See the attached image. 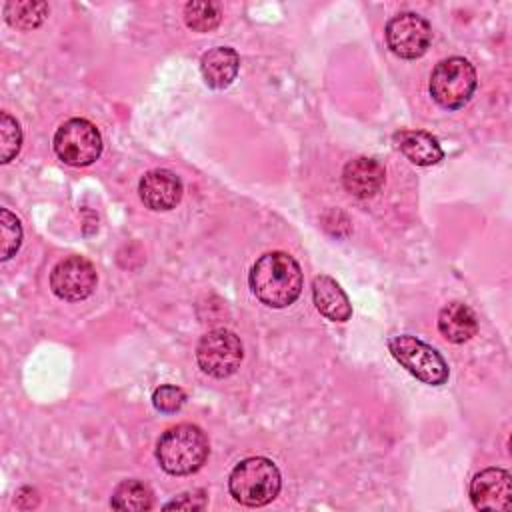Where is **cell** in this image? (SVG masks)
Returning a JSON list of instances; mask_svg holds the SVG:
<instances>
[{"mask_svg":"<svg viewBox=\"0 0 512 512\" xmlns=\"http://www.w3.org/2000/svg\"><path fill=\"white\" fill-rule=\"evenodd\" d=\"M300 264L286 252H268L260 256L248 274L254 296L270 308H286L302 292Z\"/></svg>","mask_w":512,"mask_h":512,"instance_id":"1","label":"cell"},{"mask_svg":"<svg viewBox=\"0 0 512 512\" xmlns=\"http://www.w3.org/2000/svg\"><path fill=\"white\" fill-rule=\"evenodd\" d=\"M208 452V438L194 424H178L168 428L156 444L160 468L172 476H188L200 470L208 458Z\"/></svg>","mask_w":512,"mask_h":512,"instance_id":"2","label":"cell"},{"mask_svg":"<svg viewBox=\"0 0 512 512\" xmlns=\"http://www.w3.org/2000/svg\"><path fill=\"white\" fill-rule=\"evenodd\" d=\"M228 488L236 502L258 508L270 504L278 496L282 488V476L272 460L264 456H252L234 466L228 478Z\"/></svg>","mask_w":512,"mask_h":512,"instance_id":"3","label":"cell"},{"mask_svg":"<svg viewBox=\"0 0 512 512\" xmlns=\"http://www.w3.org/2000/svg\"><path fill=\"white\" fill-rule=\"evenodd\" d=\"M428 90L436 104L446 110H458L476 90V70L462 56L446 58L432 70Z\"/></svg>","mask_w":512,"mask_h":512,"instance_id":"4","label":"cell"},{"mask_svg":"<svg viewBox=\"0 0 512 512\" xmlns=\"http://www.w3.org/2000/svg\"><path fill=\"white\" fill-rule=\"evenodd\" d=\"M388 350L394 360L404 366L414 378L430 386H442L448 380V364L442 354L430 344L410 334H398L388 340Z\"/></svg>","mask_w":512,"mask_h":512,"instance_id":"5","label":"cell"},{"mask_svg":"<svg viewBox=\"0 0 512 512\" xmlns=\"http://www.w3.org/2000/svg\"><path fill=\"white\" fill-rule=\"evenodd\" d=\"M54 152L68 166H90L102 154V136L86 118H70L54 134Z\"/></svg>","mask_w":512,"mask_h":512,"instance_id":"6","label":"cell"},{"mask_svg":"<svg viewBox=\"0 0 512 512\" xmlns=\"http://www.w3.org/2000/svg\"><path fill=\"white\" fill-rule=\"evenodd\" d=\"M244 358V348L240 338L224 328L206 332L196 346V360L202 372L212 378L232 376Z\"/></svg>","mask_w":512,"mask_h":512,"instance_id":"7","label":"cell"},{"mask_svg":"<svg viewBox=\"0 0 512 512\" xmlns=\"http://www.w3.org/2000/svg\"><path fill=\"white\" fill-rule=\"evenodd\" d=\"M384 36L392 54L404 60H416L430 48L432 26L414 12H402L388 20Z\"/></svg>","mask_w":512,"mask_h":512,"instance_id":"8","label":"cell"},{"mask_svg":"<svg viewBox=\"0 0 512 512\" xmlns=\"http://www.w3.org/2000/svg\"><path fill=\"white\" fill-rule=\"evenodd\" d=\"M96 268L84 256H68L60 260L50 272L52 292L66 302H80L96 288Z\"/></svg>","mask_w":512,"mask_h":512,"instance_id":"9","label":"cell"},{"mask_svg":"<svg viewBox=\"0 0 512 512\" xmlns=\"http://www.w3.org/2000/svg\"><path fill=\"white\" fill-rule=\"evenodd\" d=\"M470 500L476 510H510L512 478L504 468H484L470 482Z\"/></svg>","mask_w":512,"mask_h":512,"instance_id":"10","label":"cell"},{"mask_svg":"<svg viewBox=\"0 0 512 512\" xmlns=\"http://www.w3.org/2000/svg\"><path fill=\"white\" fill-rule=\"evenodd\" d=\"M182 192H184L182 180L174 172L164 168L146 172L138 184L140 200L144 202L146 208L156 212L176 208V204L182 200Z\"/></svg>","mask_w":512,"mask_h":512,"instance_id":"11","label":"cell"},{"mask_svg":"<svg viewBox=\"0 0 512 512\" xmlns=\"http://www.w3.org/2000/svg\"><path fill=\"white\" fill-rule=\"evenodd\" d=\"M386 170L374 158H354L342 170V184L356 198H372L384 186Z\"/></svg>","mask_w":512,"mask_h":512,"instance_id":"12","label":"cell"},{"mask_svg":"<svg viewBox=\"0 0 512 512\" xmlns=\"http://www.w3.org/2000/svg\"><path fill=\"white\" fill-rule=\"evenodd\" d=\"M238 68H240V56L230 46L210 48L200 58L202 78L214 90L228 88L236 80Z\"/></svg>","mask_w":512,"mask_h":512,"instance_id":"13","label":"cell"},{"mask_svg":"<svg viewBox=\"0 0 512 512\" xmlns=\"http://www.w3.org/2000/svg\"><path fill=\"white\" fill-rule=\"evenodd\" d=\"M312 298L316 310L326 316L332 322H346L352 316V304L346 296V292L340 288V284L326 276L320 274L312 280Z\"/></svg>","mask_w":512,"mask_h":512,"instance_id":"14","label":"cell"},{"mask_svg":"<svg viewBox=\"0 0 512 512\" xmlns=\"http://www.w3.org/2000/svg\"><path fill=\"white\" fill-rule=\"evenodd\" d=\"M394 144L416 166H434L444 158L440 142L424 130H400L394 134Z\"/></svg>","mask_w":512,"mask_h":512,"instance_id":"15","label":"cell"},{"mask_svg":"<svg viewBox=\"0 0 512 512\" xmlns=\"http://www.w3.org/2000/svg\"><path fill=\"white\" fill-rule=\"evenodd\" d=\"M438 330L448 342L462 344L478 332V320L470 306L462 302H450L438 314Z\"/></svg>","mask_w":512,"mask_h":512,"instance_id":"16","label":"cell"},{"mask_svg":"<svg viewBox=\"0 0 512 512\" xmlns=\"http://www.w3.org/2000/svg\"><path fill=\"white\" fill-rule=\"evenodd\" d=\"M154 504L150 488L140 480H124L116 486L110 498V506L114 510H132L144 512L150 510Z\"/></svg>","mask_w":512,"mask_h":512,"instance_id":"17","label":"cell"},{"mask_svg":"<svg viewBox=\"0 0 512 512\" xmlns=\"http://www.w3.org/2000/svg\"><path fill=\"white\" fill-rule=\"evenodd\" d=\"M48 16V4L38 0H22V2H6L4 4V18L12 28L18 30H34L38 28Z\"/></svg>","mask_w":512,"mask_h":512,"instance_id":"18","label":"cell"},{"mask_svg":"<svg viewBox=\"0 0 512 512\" xmlns=\"http://www.w3.org/2000/svg\"><path fill=\"white\" fill-rule=\"evenodd\" d=\"M220 6L206 0H194L184 6V22L194 32H210L220 24Z\"/></svg>","mask_w":512,"mask_h":512,"instance_id":"19","label":"cell"},{"mask_svg":"<svg viewBox=\"0 0 512 512\" xmlns=\"http://www.w3.org/2000/svg\"><path fill=\"white\" fill-rule=\"evenodd\" d=\"M22 146V130L14 116L8 112L0 114V162H10Z\"/></svg>","mask_w":512,"mask_h":512,"instance_id":"20","label":"cell"},{"mask_svg":"<svg viewBox=\"0 0 512 512\" xmlns=\"http://www.w3.org/2000/svg\"><path fill=\"white\" fill-rule=\"evenodd\" d=\"M0 234H2L0 258L8 260V258H12L18 252V248L22 244L20 220L8 208L0 210Z\"/></svg>","mask_w":512,"mask_h":512,"instance_id":"21","label":"cell"},{"mask_svg":"<svg viewBox=\"0 0 512 512\" xmlns=\"http://www.w3.org/2000/svg\"><path fill=\"white\" fill-rule=\"evenodd\" d=\"M186 402V394L182 388L174 384H162L152 394V404L162 414H174L178 412Z\"/></svg>","mask_w":512,"mask_h":512,"instance_id":"22","label":"cell"},{"mask_svg":"<svg viewBox=\"0 0 512 512\" xmlns=\"http://www.w3.org/2000/svg\"><path fill=\"white\" fill-rule=\"evenodd\" d=\"M202 508H206V492L204 490L182 492L172 502L164 504V510H202Z\"/></svg>","mask_w":512,"mask_h":512,"instance_id":"23","label":"cell"}]
</instances>
